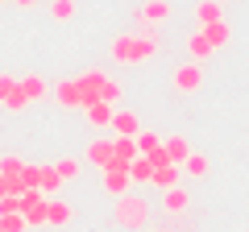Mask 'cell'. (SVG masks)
Returning <instances> with one entry per match:
<instances>
[{
    "instance_id": "cell-36",
    "label": "cell",
    "mask_w": 249,
    "mask_h": 232,
    "mask_svg": "<svg viewBox=\"0 0 249 232\" xmlns=\"http://www.w3.org/2000/svg\"><path fill=\"white\" fill-rule=\"evenodd\" d=\"M220 4H229V0H220Z\"/></svg>"
},
{
    "instance_id": "cell-14",
    "label": "cell",
    "mask_w": 249,
    "mask_h": 232,
    "mask_svg": "<svg viewBox=\"0 0 249 232\" xmlns=\"http://www.w3.org/2000/svg\"><path fill=\"white\" fill-rule=\"evenodd\" d=\"M187 50H191V63H208V58H212V42H208V37L204 33H199V29H196V33H191V37H187Z\"/></svg>"
},
{
    "instance_id": "cell-20",
    "label": "cell",
    "mask_w": 249,
    "mask_h": 232,
    "mask_svg": "<svg viewBox=\"0 0 249 232\" xmlns=\"http://www.w3.org/2000/svg\"><path fill=\"white\" fill-rule=\"evenodd\" d=\"M137 149L150 158V153H158V149H162V137H158V133H145V129H142V133H137Z\"/></svg>"
},
{
    "instance_id": "cell-10",
    "label": "cell",
    "mask_w": 249,
    "mask_h": 232,
    "mask_svg": "<svg viewBox=\"0 0 249 232\" xmlns=\"http://www.w3.org/2000/svg\"><path fill=\"white\" fill-rule=\"evenodd\" d=\"M112 133L116 137H137L142 133V120H137L133 112H121V108H116L112 112Z\"/></svg>"
},
{
    "instance_id": "cell-7",
    "label": "cell",
    "mask_w": 249,
    "mask_h": 232,
    "mask_svg": "<svg viewBox=\"0 0 249 232\" xmlns=\"http://www.w3.org/2000/svg\"><path fill=\"white\" fill-rule=\"evenodd\" d=\"M187 203H191L187 187H170V191H162V212H166V215H183Z\"/></svg>"
},
{
    "instance_id": "cell-34",
    "label": "cell",
    "mask_w": 249,
    "mask_h": 232,
    "mask_svg": "<svg viewBox=\"0 0 249 232\" xmlns=\"http://www.w3.org/2000/svg\"><path fill=\"white\" fill-rule=\"evenodd\" d=\"M142 232H154V228H142Z\"/></svg>"
},
{
    "instance_id": "cell-17",
    "label": "cell",
    "mask_w": 249,
    "mask_h": 232,
    "mask_svg": "<svg viewBox=\"0 0 249 232\" xmlns=\"http://www.w3.org/2000/svg\"><path fill=\"white\" fill-rule=\"evenodd\" d=\"M162 149H166V158L175 162V166H183V162L191 158V145H187V137H170V141H162Z\"/></svg>"
},
{
    "instance_id": "cell-9",
    "label": "cell",
    "mask_w": 249,
    "mask_h": 232,
    "mask_svg": "<svg viewBox=\"0 0 249 232\" xmlns=\"http://www.w3.org/2000/svg\"><path fill=\"white\" fill-rule=\"evenodd\" d=\"M71 220H75L71 203H62V199H50V203H46V224H50V228H67Z\"/></svg>"
},
{
    "instance_id": "cell-35",
    "label": "cell",
    "mask_w": 249,
    "mask_h": 232,
    "mask_svg": "<svg viewBox=\"0 0 249 232\" xmlns=\"http://www.w3.org/2000/svg\"><path fill=\"white\" fill-rule=\"evenodd\" d=\"M0 232H4V224H0Z\"/></svg>"
},
{
    "instance_id": "cell-16",
    "label": "cell",
    "mask_w": 249,
    "mask_h": 232,
    "mask_svg": "<svg viewBox=\"0 0 249 232\" xmlns=\"http://www.w3.org/2000/svg\"><path fill=\"white\" fill-rule=\"evenodd\" d=\"M112 112H116L112 104H104V99H96V104L88 108V120H91L96 129H112Z\"/></svg>"
},
{
    "instance_id": "cell-27",
    "label": "cell",
    "mask_w": 249,
    "mask_h": 232,
    "mask_svg": "<svg viewBox=\"0 0 249 232\" xmlns=\"http://www.w3.org/2000/svg\"><path fill=\"white\" fill-rule=\"evenodd\" d=\"M121 96H124V87H121V83L104 79V87H100V99H104V104H112V108H116V99H121Z\"/></svg>"
},
{
    "instance_id": "cell-28",
    "label": "cell",
    "mask_w": 249,
    "mask_h": 232,
    "mask_svg": "<svg viewBox=\"0 0 249 232\" xmlns=\"http://www.w3.org/2000/svg\"><path fill=\"white\" fill-rule=\"evenodd\" d=\"M37 182H42V166H21V187L34 191Z\"/></svg>"
},
{
    "instance_id": "cell-1",
    "label": "cell",
    "mask_w": 249,
    "mask_h": 232,
    "mask_svg": "<svg viewBox=\"0 0 249 232\" xmlns=\"http://www.w3.org/2000/svg\"><path fill=\"white\" fill-rule=\"evenodd\" d=\"M158 50H162V42H158L154 29H142V33H121L112 46H108V54H112L116 63H124V66L145 63V58H154Z\"/></svg>"
},
{
    "instance_id": "cell-26",
    "label": "cell",
    "mask_w": 249,
    "mask_h": 232,
    "mask_svg": "<svg viewBox=\"0 0 249 232\" xmlns=\"http://www.w3.org/2000/svg\"><path fill=\"white\" fill-rule=\"evenodd\" d=\"M54 170H58L67 182H71V179H79V170H83V166H79L75 158H58V162H54Z\"/></svg>"
},
{
    "instance_id": "cell-25",
    "label": "cell",
    "mask_w": 249,
    "mask_h": 232,
    "mask_svg": "<svg viewBox=\"0 0 249 232\" xmlns=\"http://www.w3.org/2000/svg\"><path fill=\"white\" fill-rule=\"evenodd\" d=\"M29 104H34V99L25 96V87H21V79H17V87H13V96H9L4 108H9V112H21V108H29Z\"/></svg>"
},
{
    "instance_id": "cell-31",
    "label": "cell",
    "mask_w": 249,
    "mask_h": 232,
    "mask_svg": "<svg viewBox=\"0 0 249 232\" xmlns=\"http://www.w3.org/2000/svg\"><path fill=\"white\" fill-rule=\"evenodd\" d=\"M4 195H9V182H4V174H0V199H4Z\"/></svg>"
},
{
    "instance_id": "cell-32",
    "label": "cell",
    "mask_w": 249,
    "mask_h": 232,
    "mask_svg": "<svg viewBox=\"0 0 249 232\" xmlns=\"http://www.w3.org/2000/svg\"><path fill=\"white\" fill-rule=\"evenodd\" d=\"M13 4H21V9H34V4H37V0H13Z\"/></svg>"
},
{
    "instance_id": "cell-30",
    "label": "cell",
    "mask_w": 249,
    "mask_h": 232,
    "mask_svg": "<svg viewBox=\"0 0 249 232\" xmlns=\"http://www.w3.org/2000/svg\"><path fill=\"white\" fill-rule=\"evenodd\" d=\"M13 87H17V79H13V75H0V104H9Z\"/></svg>"
},
{
    "instance_id": "cell-12",
    "label": "cell",
    "mask_w": 249,
    "mask_h": 232,
    "mask_svg": "<svg viewBox=\"0 0 249 232\" xmlns=\"http://www.w3.org/2000/svg\"><path fill=\"white\" fill-rule=\"evenodd\" d=\"M199 33L212 42V50H224V46H229V37H232V29L224 25V21H212V25H199Z\"/></svg>"
},
{
    "instance_id": "cell-2",
    "label": "cell",
    "mask_w": 249,
    "mask_h": 232,
    "mask_svg": "<svg viewBox=\"0 0 249 232\" xmlns=\"http://www.w3.org/2000/svg\"><path fill=\"white\" fill-rule=\"evenodd\" d=\"M116 224H121V228L142 232L145 228V203H142V199H133V195H121V199H116Z\"/></svg>"
},
{
    "instance_id": "cell-11",
    "label": "cell",
    "mask_w": 249,
    "mask_h": 232,
    "mask_svg": "<svg viewBox=\"0 0 249 232\" xmlns=\"http://www.w3.org/2000/svg\"><path fill=\"white\" fill-rule=\"evenodd\" d=\"M178 179H183V166H175V162H166V166H154V187H158V191L178 187Z\"/></svg>"
},
{
    "instance_id": "cell-29",
    "label": "cell",
    "mask_w": 249,
    "mask_h": 232,
    "mask_svg": "<svg viewBox=\"0 0 249 232\" xmlns=\"http://www.w3.org/2000/svg\"><path fill=\"white\" fill-rule=\"evenodd\" d=\"M21 166H25V162H21L17 153H13V158H0V174H4V179H13V174H21Z\"/></svg>"
},
{
    "instance_id": "cell-4",
    "label": "cell",
    "mask_w": 249,
    "mask_h": 232,
    "mask_svg": "<svg viewBox=\"0 0 249 232\" xmlns=\"http://www.w3.org/2000/svg\"><path fill=\"white\" fill-rule=\"evenodd\" d=\"M162 21H170V0H145L142 9H137V25L154 29V25H162Z\"/></svg>"
},
{
    "instance_id": "cell-13",
    "label": "cell",
    "mask_w": 249,
    "mask_h": 232,
    "mask_svg": "<svg viewBox=\"0 0 249 232\" xmlns=\"http://www.w3.org/2000/svg\"><path fill=\"white\" fill-rule=\"evenodd\" d=\"M62 182H67V179H62V174H58V170H54V166H42V182H37V191H42L46 199H58Z\"/></svg>"
},
{
    "instance_id": "cell-33",
    "label": "cell",
    "mask_w": 249,
    "mask_h": 232,
    "mask_svg": "<svg viewBox=\"0 0 249 232\" xmlns=\"http://www.w3.org/2000/svg\"><path fill=\"white\" fill-rule=\"evenodd\" d=\"M0 4H13V0H0Z\"/></svg>"
},
{
    "instance_id": "cell-8",
    "label": "cell",
    "mask_w": 249,
    "mask_h": 232,
    "mask_svg": "<svg viewBox=\"0 0 249 232\" xmlns=\"http://www.w3.org/2000/svg\"><path fill=\"white\" fill-rule=\"evenodd\" d=\"M129 187H133V179H129V170H104V191L112 199L129 195Z\"/></svg>"
},
{
    "instance_id": "cell-21",
    "label": "cell",
    "mask_w": 249,
    "mask_h": 232,
    "mask_svg": "<svg viewBox=\"0 0 249 232\" xmlns=\"http://www.w3.org/2000/svg\"><path fill=\"white\" fill-rule=\"evenodd\" d=\"M46 203H50V199H42V203H34V207H25V220H29V228H46Z\"/></svg>"
},
{
    "instance_id": "cell-23",
    "label": "cell",
    "mask_w": 249,
    "mask_h": 232,
    "mask_svg": "<svg viewBox=\"0 0 249 232\" xmlns=\"http://www.w3.org/2000/svg\"><path fill=\"white\" fill-rule=\"evenodd\" d=\"M0 224H4V232H29V220L21 212H9V215H0Z\"/></svg>"
},
{
    "instance_id": "cell-3",
    "label": "cell",
    "mask_w": 249,
    "mask_h": 232,
    "mask_svg": "<svg viewBox=\"0 0 249 232\" xmlns=\"http://www.w3.org/2000/svg\"><path fill=\"white\" fill-rule=\"evenodd\" d=\"M170 83H175V91H187V96H191V91H199V87H204V63H187V66H178Z\"/></svg>"
},
{
    "instance_id": "cell-24",
    "label": "cell",
    "mask_w": 249,
    "mask_h": 232,
    "mask_svg": "<svg viewBox=\"0 0 249 232\" xmlns=\"http://www.w3.org/2000/svg\"><path fill=\"white\" fill-rule=\"evenodd\" d=\"M21 87H25L29 99H42V96H46V79H37V75H25V79H21Z\"/></svg>"
},
{
    "instance_id": "cell-19",
    "label": "cell",
    "mask_w": 249,
    "mask_h": 232,
    "mask_svg": "<svg viewBox=\"0 0 249 232\" xmlns=\"http://www.w3.org/2000/svg\"><path fill=\"white\" fill-rule=\"evenodd\" d=\"M208 170H212V166H208L204 153H191V158L183 162V174H187V179H208Z\"/></svg>"
},
{
    "instance_id": "cell-15",
    "label": "cell",
    "mask_w": 249,
    "mask_h": 232,
    "mask_svg": "<svg viewBox=\"0 0 249 232\" xmlns=\"http://www.w3.org/2000/svg\"><path fill=\"white\" fill-rule=\"evenodd\" d=\"M196 21H199V25L224 21V4H220V0H199V4H196Z\"/></svg>"
},
{
    "instance_id": "cell-18",
    "label": "cell",
    "mask_w": 249,
    "mask_h": 232,
    "mask_svg": "<svg viewBox=\"0 0 249 232\" xmlns=\"http://www.w3.org/2000/svg\"><path fill=\"white\" fill-rule=\"evenodd\" d=\"M129 179L133 182H154V162L145 158V153H137V158L129 162Z\"/></svg>"
},
{
    "instance_id": "cell-6",
    "label": "cell",
    "mask_w": 249,
    "mask_h": 232,
    "mask_svg": "<svg viewBox=\"0 0 249 232\" xmlns=\"http://www.w3.org/2000/svg\"><path fill=\"white\" fill-rule=\"evenodd\" d=\"M88 162H91V166H100V174H104V170L112 166V137L91 141V145H88Z\"/></svg>"
},
{
    "instance_id": "cell-5",
    "label": "cell",
    "mask_w": 249,
    "mask_h": 232,
    "mask_svg": "<svg viewBox=\"0 0 249 232\" xmlns=\"http://www.w3.org/2000/svg\"><path fill=\"white\" fill-rule=\"evenodd\" d=\"M54 99H58L62 108H88V104H83V87H79V79H62L58 87H54Z\"/></svg>"
},
{
    "instance_id": "cell-22",
    "label": "cell",
    "mask_w": 249,
    "mask_h": 232,
    "mask_svg": "<svg viewBox=\"0 0 249 232\" xmlns=\"http://www.w3.org/2000/svg\"><path fill=\"white\" fill-rule=\"evenodd\" d=\"M50 17L54 21H71L75 17V0H50Z\"/></svg>"
}]
</instances>
